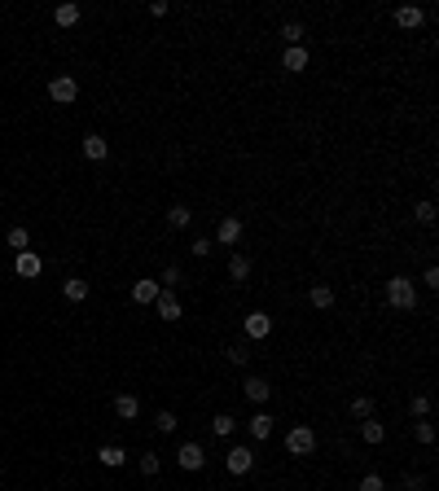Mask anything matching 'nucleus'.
<instances>
[{
	"mask_svg": "<svg viewBox=\"0 0 439 491\" xmlns=\"http://www.w3.org/2000/svg\"><path fill=\"white\" fill-rule=\"evenodd\" d=\"M216 242L220 246H237V242H242V220H237V215H224V220H220Z\"/></svg>",
	"mask_w": 439,
	"mask_h": 491,
	"instance_id": "9",
	"label": "nucleus"
},
{
	"mask_svg": "<svg viewBox=\"0 0 439 491\" xmlns=\"http://www.w3.org/2000/svg\"><path fill=\"white\" fill-rule=\"evenodd\" d=\"M409 412L418 417V421H426V417H431V395H413V399H409Z\"/></svg>",
	"mask_w": 439,
	"mask_h": 491,
	"instance_id": "30",
	"label": "nucleus"
},
{
	"mask_svg": "<svg viewBox=\"0 0 439 491\" xmlns=\"http://www.w3.org/2000/svg\"><path fill=\"white\" fill-rule=\"evenodd\" d=\"M211 430H216L220 439H229L233 430H237V417L233 412H216V417H211Z\"/></svg>",
	"mask_w": 439,
	"mask_h": 491,
	"instance_id": "25",
	"label": "nucleus"
},
{
	"mask_svg": "<svg viewBox=\"0 0 439 491\" xmlns=\"http://www.w3.org/2000/svg\"><path fill=\"white\" fill-rule=\"evenodd\" d=\"M114 417H119V421H136V417H141V399H136V395H119V399H114Z\"/></svg>",
	"mask_w": 439,
	"mask_h": 491,
	"instance_id": "17",
	"label": "nucleus"
},
{
	"mask_svg": "<svg viewBox=\"0 0 439 491\" xmlns=\"http://www.w3.org/2000/svg\"><path fill=\"white\" fill-rule=\"evenodd\" d=\"M224 470H229L233 478L251 474V470H255V452H251V448H242V443H237V448H229V452H224Z\"/></svg>",
	"mask_w": 439,
	"mask_h": 491,
	"instance_id": "3",
	"label": "nucleus"
},
{
	"mask_svg": "<svg viewBox=\"0 0 439 491\" xmlns=\"http://www.w3.org/2000/svg\"><path fill=\"white\" fill-rule=\"evenodd\" d=\"M141 474H145V478H154V474H159L163 470V461H159V452H141Z\"/></svg>",
	"mask_w": 439,
	"mask_h": 491,
	"instance_id": "31",
	"label": "nucleus"
},
{
	"mask_svg": "<svg viewBox=\"0 0 439 491\" xmlns=\"http://www.w3.org/2000/svg\"><path fill=\"white\" fill-rule=\"evenodd\" d=\"M351 417H360V421L374 417V399H369V395H356V399H351Z\"/></svg>",
	"mask_w": 439,
	"mask_h": 491,
	"instance_id": "34",
	"label": "nucleus"
},
{
	"mask_svg": "<svg viewBox=\"0 0 439 491\" xmlns=\"http://www.w3.org/2000/svg\"><path fill=\"white\" fill-rule=\"evenodd\" d=\"M413 220H418V224H426V229H431V224H435V202H431V198H422L418 207H413Z\"/></svg>",
	"mask_w": 439,
	"mask_h": 491,
	"instance_id": "28",
	"label": "nucleus"
},
{
	"mask_svg": "<svg viewBox=\"0 0 439 491\" xmlns=\"http://www.w3.org/2000/svg\"><path fill=\"white\" fill-rule=\"evenodd\" d=\"M105 154H110V140H105L101 132H88L84 136V158L88 163H105Z\"/></svg>",
	"mask_w": 439,
	"mask_h": 491,
	"instance_id": "12",
	"label": "nucleus"
},
{
	"mask_svg": "<svg viewBox=\"0 0 439 491\" xmlns=\"http://www.w3.org/2000/svg\"><path fill=\"white\" fill-rule=\"evenodd\" d=\"M224 360L237 364V368H242V364H251V346H224Z\"/></svg>",
	"mask_w": 439,
	"mask_h": 491,
	"instance_id": "32",
	"label": "nucleus"
},
{
	"mask_svg": "<svg viewBox=\"0 0 439 491\" xmlns=\"http://www.w3.org/2000/svg\"><path fill=\"white\" fill-rule=\"evenodd\" d=\"M422 285H426V290H439V268H435V263L422 272Z\"/></svg>",
	"mask_w": 439,
	"mask_h": 491,
	"instance_id": "37",
	"label": "nucleus"
},
{
	"mask_svg": "<svg viewBox=\"0 0 439 491\" xmlns=\"http://www.w3.org/2000/svg\"><path fill=\"white\" fill-rule=\"evenodd\" d=\"M185 281V272H181V263H167V268H163V277H159V285L163 290H176V285Z\"/></svg>",
	"mask_w": 439,
	"mask_h": 491,
	"instance_id": "27",
	"label": "nucleus"
},
{
	"mask_svg": "<svg viewBox=\"0 0 439 491\" xmlns=\"http://www.w3.org/2000/svg\"><path fill=\"white\" fill-rule=\"evenodd\" d=\"M189 255H194V259H207V255H211V242H207V237H198V242L189 246Z\"/></svg>",
	"mask_w": 439,
	"mask_h": 491,
	"instance_id": "36",
	"label": "nucleus"
},
{
	"mask_svg": "<svg viewBox=\"0 0 439 491\" xmlns=\"http://www.w3.org/2000/svg\"><path fill=\"white\" fill-rule=\"evenodd\" d=\"M159 290H163L159 281H136V285H132V303H141V307H154V298H159Z\"/></svg>",
	"mask_w": 439,
	"mask_h": 491,
	"instance_id": "19",
	"label": "nucleus"
},
{
	"mask_svg": "<svg viewBox=\"0 0 439 491\" xmlns=\"http://www.w3.org/2000/svg\"><path fill=\"white\" fill-rule=\"evenodd\" d=\"M79 18H84V9H79L75 0H66V5H57V9H53V22H57L62 31H66V27H75Z\"/></svg>",
	"mask_w": 439,
	"mask_h": 491,
	"instance_id": "16",
	"label": "nucleus"
},
{
	"mask_svg": "<svg viewBox=\"0 0 439 491\" xmlns=\"http://www.w3.org/2000/svg\"><path fill=\"white\" fill-rule=\"evenodd\" d=\"M5 242H9V246H14L18 255H22V250H31V233H27V229H22V224H18V229H9V237H5Z\"/></svg>",
	"mask_w": 439,
	"mask_h": 491,
	"instance_id": "29",
	"label": "nucleus"
},
{
	"mask_svg": "<svg viewBox=\"0 0 439 491\" xmlns=\"http://www.w3.org/2000/svg\"><path fill=\"white\" fill-rule=\"evenodd\" d=\"M286 452H290V457H312V452H316V430L312 426L286 430Z\"/></svg>",
	"mask_w": 439,
	"mask_h": 491,
	"instance_id": "2",
	"label": "nucleus"
},
{
	"mask_svg": "<svg viewBox=\"0 0 439 491\" xmlns=\"http://www.w3.org/2000/svg\"><path fill=\"white\" fill-rule=\"evenodd\" d=\"M242 329H246V338H251V342H264L268 333H272V316H268V311H251V316L242 320Z\"/></svg>",
	"mask_w": 439,
	"mask_h": 491,
	"instance_id": "5",
	"label": "nucleus"
},
{
	"mask_svg": "<svg viewBox=\"0 0 439 491\" xmlns=\"http://www.w3.org/2000/svg\"><path fill=\"white\" fill-rule=\"evenodd\" d=\"M360 439L369 443V448H378V443L387 439V426L378 421V417H365V421H360Z\"/></svg>",
	"mask_w": 439,
	"mask_h": 491,
	"instance_id": "20",
	"label": "nucleus"
},
{
	"mask_svg": "<svg viewBox=\"0 0 439 491\" xmlns=\"http://www.w3.org/2000/svg\"><path fill=\"white\" fill-rule=\"evenodd\" d=\"M97 461L105 465V470H123V465H127V452L119 448V443H101V448H97Z\"/></svg>",
	"mask_w": 439,
	"mask_h": 491,
	"instance_id": "13",
	"label": "nucleus"
},
{
	"mask_svg": "<svg viewBox=\"0 0 439 491\" xmlns=\"http://www.w3.org/2000/svg\"><path fill=\"white\" fill-rule=\"evenodd\" d=\"M154 311H159V316H163V320H167V325H172V320H181V316H185V307H181V298H176L172 290H159V298H154Z\"/></svg>",
	"mask_w": 439,
	"mask_h": 491,
	"instance_id": "7",
	"label": "nucleus"
},
{
	"mask_svg": "<svg viewBox=\"0 0 439 491\" xmlns=\"http://www.w3.org/2000/svg\"><path fill=\"white\" fill-rule=\"evenodd\" d=\"M281 66H286L290 75L307 70V44H294V49H286V53H281Z\"/></svg>",
	"mask_w": 439,
	"mask_h": 491,
	"instance_id": "15",
	"label": "nucleus"
},
{
	"mask_svg": "<svg viewBox=\"0 0 439 491\" xmlns=\"http://www.w3.org/2000/svg\"><path fill=\"white\" fill-rule=\"evenodd\" d=\"M176 465H181V470H203L207 465V452H203V443H181V452H176Z\"/></svg>",
	"mask_w": 439,
	"mask_h": 491,
	"instance_id": "6",
	"label": "nucleus"
},
{
	"mask_svg": "<svg viewBox=\"0 0 439 491\" xmlns=\"http://www.w3.org/2000/svg\"><path fill=\"white\" fill-rule=\"evenodd\" d=\"M307 303H312L316 311H329V307H334V290H329L325 281H316L312 290H307Z\"/></svg>",
	"mask_w": 439,
	"mask_h": 491,
	"instance_id": "18",
	"label": "nucleus"
},
{
	"mask_svg": "<svg viewBox=\"0 0 439 491\" xmlns=\"http://www.w3.org/2000/svg\"><path fill=\"white\" fill-rule=\"evenodd\" d=\"M387 303L396 307V311H413V307H418V281L405 277V272H400V277H391V281H387Z\"/></svg>",
	"mask_w": 439,
	"mask_h": 491,
	"instance_id": "1",
	"label": "nucleus"
},
{
	"mask_svg": "<svg viewBox=\"0 0 439 491\" xmlns=\"http://www.w3.org/2000/svg\"><path fill=\"white\" fill-rule=\"evenodd\" d=\"M242 386H246V399L259 404V408H264V404L272 399V382H268V377H246Z\"/></svg>",
	"mask_w": 439,
	"mask_h": 491,
	"instance_id": "10",
	"label": "nucleus"
},
{
	"mask_svg": "<svg viewBox=\"0 0 439 491\" xmlns=\"http://www.w3.org/2000/svg\"><path fill=\"white\" fill-rule=\"evenodd\" d=\"M281 40H286V49H294V44H303V40H307V27H303L299 18L281 22Z\"/></svg>",
	"mask_w": 439,
	"mask_h": 491,
	"instance_id": "22",
	"label": "nucleus"
},
{
	"mask_svg": "<svg viewBox=\"0 0 439 491\" xmlns=\"http://www.w3.org/2000/svg\"><path fill=\"white\" fill-rule=\"evenodd\" d=\"M154 430H159V435H176V430H181V417H176V412H167V408H163L159 417H154Z\"/></svg>",
	"mask_w": 439,
	"mask_h": 491,
	"instance_id": "26",
	"label": "nucleus"
},
{
	"mask_svg": "<svg viewBox=\"0 0 439 491\" xmlns=\"http://www.w3.org/2000/svg\"><path fill=\"white\" fill-rule=\"evenodd\" d=\"M426 18H431V14L418 9V5H400V9H396V27H405V31H418Z\"/></svg>",
	"mask_w": 439,
	"mask_h": 491,
	"instance_id": "11",
	"label": "nucleus"
},
{
	"mask_svg": "<svg viewBox=\"0 0 439 491\" xmlns=\"http://www.w3.org/2000/svg\"><path fill=\"white\" fill-rule=\"evenodd\" d=\"M413 439H418L422 448H431V443H435V426L431 421H413Z\"/></svg>",
	"mask_w": 439,
	"mask_h": 491,
	"instance_id": "33",
	"label": "nucleus"
},
{
	"mask_svg": "<svg viewBox=\"0 0 439 491\" xmlns=\"http://www.w3.org/2000/svg\"><path fill=\"white\" fill-rule=\"evenodd\" d=\"M14 272H18L22 281H35V277H40V272H44V259L35 255V250H22V255L14 259Z\"/></svg>",
	"mask_w": 439,
	"mask_h": 491,
	"instance_id": "8",
	"label": "nucleus"
},
{
	"mask_svg": "<svg viewBox=\"0 0 439 491\" xmlns=\"http://www.w3.org/2000/svg\"><path fill=\"white\" fill-rule=\"evenodd\" d=\"M360 491H387V478L382 474H365L360 478Z\"/></svg>",
	"mask_w": 439,
	"mask_h": 491,
	"instance_id": "35",
	"label": "nucleus"
},
{
	"mask_svg": "<svg viewBox=\"0 0 439 491\" xmlns=\"http://www.w3.org/2000/svg\"><path fill=\"white\" fill-rule=\"evenodd\" d=\"M246 430H251V439H255V443L272 439V412H264V408H259V412L251 417V421H246Z\"/></svg>",
	"mask_w": 439,
	"mask_h": 491,
	"instance_id": "14",
	"label": "nucleus"
},
{
	"mask_svg": "<svg viewBox=\"0 0 439 491\" xmlns=\"http://www.w3.org/2000/svg\"><path fill=\"white\" fill-rule=\"evenodd\" d=\"M251 268H255L251 255H242V250H233V255H229V277L233 281H246V277H251Z\"/></svg>",
	"mask_w": 439,
	"mask_h": 491,
	"instance_id": "21",
	"label": "nucleus"
},
{
	"mask_svg": "<svg viewBox=\"0 0 439 491\" xmlns=\"http://www.w3.org/2000/svg\"><path fill=\"white\" fill-rule=\"evenodd\" d=\"M62 294L70 298V303H84V298H88V281L84 277H66L62 281Z\"/></svg>",
	"mask_w": 439,
	"mask_h": 491,
	"instance_id": "23",
	"label": "nucleus"
},
{
	"mask_svg": "<svg viewBox=\"0 0 439 491\" xmlns=\"http://www.w3.org/2000/svg\"><path fill=\"white\" fill-rule=\"evenodd\" d=\"M49 97L57 105H75L79 101V83L70 79V75H57V79H49Z\"/></svg>",
	"mask_w": 439,
	"mask_h": 491,
	"instance_id": "4",
	"label": "nucleus"
},
{
	"mask_svg": "<svg viewBox=\"0 0 439 491\" xmlns=\"http://www.w3.org/2000/svg\"><path fill=\"white\" fill-rule=\"evenodd\" d=\"M189 220H194V211H189L185 202H176V207L167 211V229H189Z\"/></svg>",
	"mask_w": 439,
	"mask_h": 491,
	"instance_id": "24",
	"label": "nucleus"
},
{
	"mask_svg": "<svg viewBox=\"0 0 439 491\" xmlns=\"http://www.w3.org/2000/svg\"><path fill=\"white\" fill-rule=\"evenodd\" d=\"M396 491H413V487H405V483H400V487H396Z\"/></svg>",
	"mask_w": 439,
	"mask_h": 491,
	"instance_id": "38",
	"label": "nucleus"
}]
</instances>
